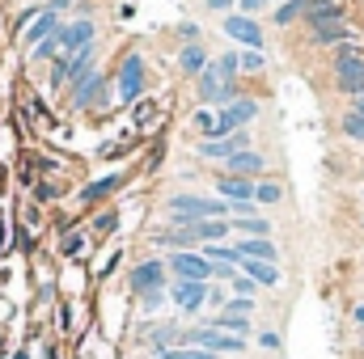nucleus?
Instances as JSON below:
<instances>
[{
  "label": "nucleus",
  "mask_w": 364,
  "mask_h": 359,
  "mask_svg": "<svg viewBox=\"0 0 364 359\" xmlns=\"http://www.w3.org/2000/svg\"><path fill=\"white\" fill-rule=\"evenodd\" d=\"M335 85L343 93H364V51L360 47H352V43H343V47H335Z\"/></svg>",
  "instance_id": "nucleus-1"
},
{
  "label": "nucleus",
  "mask_w": 364,
  "mask_h": 359,
  "mask_svg": "<svg viewBox=\"0 0 364 359\" xmlns=\"http://www.w3.org/2000/svg\"><path fill=\"white\" fill-rule=\"evenodd\" d=\"M255 114H259V101H250V97H233V101H229V106H220V114H216V140H220V136L242 131Z\"/></svg>",
  "instance_id": "nucleus-2"
},
{
  "label": "nucleus",
  "mask_w": 364,
  "mask_h": 359,
  "mask_svg": "<svg viewBox=\"0 0 364 359\" xmlns=\"http://www.w3.org/2000/svg\"><path fill=\"white\" fill-rule=\"evenodd\" d=\"M225 34L233 38V43H242L246 51H263L267 47V38H263V30H259V21L255 17H242L237 9L225 17Z\"/></svg>",
  "instance_id": "nucleus-3"
},
{
  "label": "nucleus",
  "mask_w": 364,
  "mask_h": 359,
  "mask_svg": "<svg viewBox=\"0 0 364 359\" xmlns=\"http://www.w3.org/2000/svg\"><path fill=\"white\" fill-rule=\"evenodd\" d=\"M170 270H174V279H191V283H208V279H212V263H208L199 250L170 254Z\"/></svg>",
  "instance_id": "nucleus-4"
},
{
  "label": "nucleus",
  "mask_w": 364,
  "mask_h": 359,
  "mask_svg": "<svg viewBox=\"0 0 364 359\" xmlns=\"http://www.w3.org/2000/svg\"><path fill=\"white\" fill-rule=\"evenodd\" d=\"M237 153H250V136L246 131H233V136H220V140H208L199 144V157L203 161H229Z\"/></svg>",
  "instance_id": "nucleus-5"
},
{
  "label": "nucleus",
  "mask_w": 364,
  "mask_h": 359,
  "mask_svg": "<svg viewBox=\"0 0 364 359\" xmlns=\"http://www.w3.org/2000/svg\"><path fill=\"white\" fill-rule=\"evenodd\" d=\"M93 47V21H73V26H60V51H64V60H73V55H81V51H90Z\"/></svg>",
  "instance_id": "nucleus-6"
},
{
  "label": "nucleus",
  "mask_w": 364,
  "mask_h": 359,
  "mask_svg": "<svg viewBox=\"0 0 364 359\" xmlns=\"http://www.w3.org/2000/svg\"><path fill=\"white\" fill-rule=\"evenodd\" d=\"M140 93H144V60L127 55L119 68V101H140Z\"/></svg>",
  "instance_id": "nucleus-7"
},
{
  "label": "nucleus",
  "mask_w": 364,
  "mask_h": 359,
  "mask_svg": "<svg viewBox=\"0 0 364 359\" xmlns=\"http://www.w3.org/2000/svg\"><path fill=\"white\" fill-rule=\"evenodd\" d=\"M199 97H203V101H220V106H229V101L237 97V89H233V81H225L216 68H203V72H199Z\"/></svg>",
  "instance_id": "nucleus-8"
},
{
  "label": "nucleus",
  "mask_w": 364,
  "mask_h": 359,
  "mask_svg": "<svg viewBox=\"0 0 364 359\" xmlns=\"http://www.w3.org/2000/svg\"><path fill=\"white\" fill-rule=\"evenodd\" d=\"M174 304H178L182 313H199L203 304H208V283H191V279H174Z\"/></svg>",
  "instance_id": "nucleus-9"
},
{
  "label": "nucleus",
  "mask_w": 364,
  "mask_h": 359,
  "mask_svg": "<svg viewBox=\"0 0 364 359\" xmlns=\"http://www.w3.org/2000/svg\"><path fill=\"white\" fill-rule=\"evenodd\" d=\"M233 254H237V263H275L279 258L272 237H246V241L233 245Z\"/></svg>",
  "instance_id": "nucleus-10"
},
{
  "label": "nucleus",
  "mask_w": 364,
  "mask_h": 359,
  "mask_svg": "<svg viewBox=\"0 0 364 359\" xmlns=\"http://www.w3.org/2000/svg\"><path fill=\"white\" fill-rule=\"evenodd\" d=\"M157 287H166V263H140L132 270V292L136 296H149Z\"/></svg>",
  "instance_id": "nucleus-11"
},
{
  "label": "nucleus",
  "mask_w": 364,
  "mask_h": 359,
  "mask_svg": "<svg viewBox=\"0 0 364 359\" xmlns=\"http://www.w3.org/2000/svg\"><path fill=\"white\" fill-rule=\"evenodd\" d=\"M301 21H309V30L331 26V21H343V4H339V0H314V4L305 9V17H301Z\"/></svg>",
  "instance_id": "nucleus-12"
},
{
  "label": "nucleus",
  "mask_w": 364,
  "mask_h": 359,
  "mask_svg": "<svg viewBox=\"0 0 364 359\" xmlns=\"http://www.w3.org/2000/svg\"><path fill=\"white\" fill-rule=\"evenodd\" d=\"M186 233H191L199 245H220V237H229V224H225V220H195Z\"/></svg>",
  "instance_id": "nucleus-13"
},
{
  "label": "nucleus",
  "mask_w": 364,
  "mask_h": 359,
  "mask_svg": "<svg viewBox=\"0 0 364 359\" xmlns=\"http://www.w3.org/2000/svg\"><path fill=\"white\" fill-rule=\"evenodd\" d=\"M216 190H220L225 203H255V186L246 178H229V174H225V178L216 182Z\"/></svg>",
  "instance_id": "nucleus-14"
},
{
  "label": "nucleus",
  "mask_w": 364,
  "mask_h": 359,
  "mask_svg": "<svg viewBox=\"0 0 364 359\" xmlns=\"http://www.w3.org/2000/svg\"><path fill=\"white\" fill-rule=\"evenodd\" d=\"M225 170H229V178H250V174L267 170V161H263L259 153H237V157H229V161H225Z\"/></svg>",
  "instance_id": "nucleus-15"
},
{
  "label": "nucleus",
  "mask_w": 364,
  "mask_h": 359,
  "mask_svg": "<svg viewBox=\"0 0 364 359\" xmlns=\"http://www.w3.org/2000/svg\"><path fill=\"white\" fill-rule=\"evenodd\" d=\"M237 270H242L246 279H255L259 287H275V283H279V267H275V263H237Z\"/></svg>",
  "instance_id": "nucleus-16"
},
{
  "label": "nucleus",
  "mask_w": 364,
  "mask_h": 359,
  "mask_svg": "<svg viewBox=\"0 0 364 359\" xmlns=\"http://www.w3.org/2000/svg\"><path fill=\"white\" fill-rule=\"evenodd\" d=\"M55 30H60V17H55V9H47V13H38V21L30 26L26 43H30V47H38V43H47V38H51Z\"/></svg>",
  "instance_id": "nucleus-17"
},
{
  "label": "nucleus",
  "mask_w": 364,
  "mask_h": 359,
  "mask_svg": "<svg viewBox=\"0 0 364 359\" xmlns=\"http://www.w3.org/2000/svg\"><path fill=\"white\" fill-rule=\"evenodd\" d=\"M178 64H182L186 77H199V72L208 68V51H203V43H186L182 55H178Z\"/></svg>",
  "instance_id": "nucleus-18"
},
{
  "label": "nucleus",
  "mask_w": 364,
  "mask_h": 359,
  "mask_svg": "<svg viewBox=\"0 0 364 359\" xmlns=\"http://www.w3.org/2000/svg\"><path fill=\"white\" fill-rule=\"evenodd\" d=\"M348 38H352V30H348L343 21H331V26H318V30H314V43H318V47H343Z\"/></svg>",
  "instance_id": "nucleus-19"
},
{
  "label": "nucleus",
  "mask_w": 364,
  "mask_h": 359,
  "mask_svg": "<svg viewBox=\"0 0 364 359\" xmlns=\"http://www.w3.org/2000/svg\"><path fill=\"white\" fill-rule=\"evenodd\" d=\"M153 241H157V245H166V250H174V254H182V250H195V245H199L186 228H161Z\"/></svg>",
  "instance_id": "nucleus-20"
},
{
  "label": "nucleus",
  "mask_w": 364,
  "mask_h": 359,
  "mask_svg": "<svg viewBox=\"0 0 364 359\" xmlns=\"http://www.w3.org/2000/svg\"><path fill=\"white\" fill-rule=\"evenodd\" d=\"M119 182H123L119 174H110V178H102V182H90V186L81 190V203H97V199H106V194H110Z\"/></svg>",
  "instance_id": "nucleus-21"
},
{
  "label": "nucleus",
  "mask_w": 364,
  "mask_h": 359,
  "mask_svg": "<svg viewBox=\"0 0 364 359\" xmlns=\"http://www.w3.org/2000/svg\"><path fill=\"white\" fill-rule=\"evenodd\" d=\"M309 4H314V0H284V4L275 9V26H288V21H296V17H305Z\"/></svg>",
  "instance_id": "nucleus-22"
},
{
  "label": "nucleus",
  "mask_w": 364,
  "mask_h": 359,
  "mask_svg": "<svg viewBox=\"0 0 364 359\" xmlns=\"http://www.w3.org/2000/svg\"><path fill=\"white\" fill-rule=\"evenodd\" d=\"M97 93H102V77H97V72L81 77V81H77V106H90Z\"/></svg>",
  "instance_id": "nucleus-23"
},
{
  "label": "nucleus",
  "mask_w": 364,
  "mask_h": 359,
  "mask_svg": "<svg viewBox=\"0 0 364 359\" xmlns=\"http://www.w3.org/2000/svg\"><path fill=\"white\" fill-rule=\"evenodd\" d=\"M279 199H284V186H279V182H259V186H255V203H267V207H272Z\"/></svg>",
  "instance_id": "nucleus-24"
},
{
  "label": "nucleus",
  "mask_w": 364,
  "mask_h": 359,
  "mask_svg": "<svg viewBox=\"0 0 364 359\" xmlns=\"http://www.w3.org/2000/svg\"><path fill=\"white\" fill-rule=\"evenodd\" d=\"M195 131L203 136V144L216 140V114H212V110H195Z\"/></svg>",
  "instance_id": "nucleus-25"
},
{
  "label": "nucleus",
  "mask_w": 364,
  "mask_h": 359,
  "mask_svg": "<svg viewBox=\"0 0 364 359\" xmlns=\"http://www.w3.org/2000/svg\"><path fill=\"white\" fill-rule=\"evenodd\" d=\"M237 68H242V72H263V68H267V55H263V51H242V55H237Z\"/></svg>",
  "instance_id": "nucleus-26"
},
{
  "label": "nucleus",
  "mask_w": 364,
  "mask_h": 359,
  "mask_svg": "<svg viewBox=\"0 0 364 359\" xmlns=\"http://www.w3.org/2000/svg\"><path fill=\"white\" fill-rule=\"evenodd\" d=\"M157 359H220L212 351H199V347H174V351H161Z\"/></svg>",
  "instance_id": "nucleus-27"
},
{
  "label": "nucleus",
  "mask_w": 364,
  "mask_h": 359,
  "mask_svg": "<svg viewBox=\"0 0 364 359\" xmlns=\"http://www.w3.org/2000/svg\"><path fill=\"white\" fill-rule=\"evenodd\" d=\"M233 228H237V233H246V237H255V233H259V237H267V220H255V216L233 220Z\"/></svg>",
  "instance_id": "nucleus-28"
},
{
  "label": "nucleus",
  "mask_w": 364,
  "mask_h": 359,
  "mask_svg": "<svg viewBox=\"0 0 364 359\" xmlns=\"http://www.w3.org/2000/svg\"><path fill=\"white\" fill-rule=\"evenodd\" d=\"M343 136H348V140H356V144H364V118H360V114H352V110L343 114Z\"/></svg>",
  "instance_id": "nucleus-29"
},
{
  "label": "nucleus",
  "mask_w": 364,
  "mask_h": 359,
  "mask_svg": "<svg viewBox=\"0 0 364 359\" xmlns=\"http://www.w3.org/2000/svg\"><path fill=\"white\" fill-rule=\"evenodd\" d=\"M212 68H216V72H220V77H225V81H233V77H237V72H242V68H237V51H229V55H220V60H216V64H212Z\"/></svg>",
  "instance_id": "nucleus-30"
},
{
  "label": "nucleus",
  "mask_w": 364,
  "mask_h": 359,
  "mask_svg": "<svg viewBox=\"0 0 364 359\" xmlns=\"http://www.w3.org/2000/svg\"><path fill=\"white\" fill-rule=\"evenodd\" d=\"M229 283H233V296H246V300H255V287H259V283H255V279H246V275H242V270H237V275H233V279H229Z\"/></svg>",
  "instance_id": "nucleus-31"
},
{
  "label": "nucleus",
  "mask_w": 364,
  "mask_h": 359,
  "mask_svg": "<svg viewBox=\"0 0 364 359\" xmlns=\"http://www.w3.org/2000/svg\"><path fill=\"white\" fill-rule=\"evenodd\" d=\"M225 313H233V317H250V313H255V300H246V296H229Z\"/></svg>",
  "instance_id": "nucleus-32"
},
{
  "label": "nucleus",
  "mask_w": 364,
  "mask_h": 359,
  "mask_svg": "<svg viewBox=\"0 0 364 359\" xmlns=\"http://www.w3.org/2000/svg\"><path fill=\"white\" fill-rule=\"evenodd\" d=\"M259 347H263V351H279V334H275V330H263V334H259Z\"/></svg>",
  "instance_id": "nucleus-33"
},
{
  "label": "nucleus",
  "mask_w": 364,
  "mask_h": 359,
  "mask_svg": "<svg viewBox=\"0 0 364 359\" xmlns=\"http://www.w3.org/2000/svg\"><path fill=\"white\" fill-rule=\"evenodd\" d=\"M161 296H166V287H157V292H149V296H144V309H157V304H161Z\"/></svg>",
  "instance_id": "nucleus-34"
},
{
  "label": "nucleus",
  "mask_w": 364,
  "mask_h": 359,
  "mask_svg": "<svg viewBox=\"0 0 364 359\" xmlns=\"http://www.w3.org/2000/svg\"><path fill=\"white\" fill-rule=\"evenodd\" d=\"M233 4H237V0H208V9H212V13H229Z\"/></svg>",
  "instance_id": "nucleus-35"
},
{
  "label": "nucleus",
  "mask_w": 364,
  "mask_h": 359,
  "mask_svg": "<svg viewBox=\"0 0 364 359\" xmlns=\"http://www.w3.org/2000/svg\"><path fill=\"white\" fill-rule=\"evenodd\" d=\"M110 228H114V211H106V216L97 220V233H110Z\"/></svg>",
  "instance_id": "nucleus-36"
},
{
  "label": "nucleus",
  "mask_w": 364,
  "mask_h": 359,
  "mask_svg": "<svg viewBox=\"0 0 364 359\" xmlns=\"http://www.w3.org/2000/svg\"><path fill=\"white\" fill-rule=\"evenodd\" d=\"M182 38L186 43H199V26H182Z\"/></svg>",
  "instance_id": "nucleus-37"
},
{
  "label": "nucleus",
  "mask_w": 364,
  "mask_h": 359,
  "mask_svg": "<svg viewBox=\"0 0 364 359\" xmlns=\"http://www.w3.org/2000/svg\"><path fill=\"white\" fill-rule=\"evenodd\" d=\"M352 321H356V326H364V304H356V309H352Z\"/></svg>",
  "instance_id": "nucleus-38"
},
{
  "label": "nucleus",
  "mask_w": 364,
  "mask_h": 359,
  "mask_svg": "<svg viewBox=\"0 0 364 359\" xmlns=\"http://www.w3.org/2000/svg\"><path fill=\"white\" fill-rule=\"evenodd\" d=\"M352 114H360V118H364V93L356 97V101H352Z\"/></svg>",
  "instance_id": "nucleus-39"
},
{
  "label": "nucleus",
  "mask_w": 364,
  "mask_h": 359,
  "mask_svg": "<svg viewBox=\"0 0 364 359\" xmlns=\"http://www.w3.org/2000/svg\"><path fill=\"white\" fill-rule=\"evenodd\" d=\"M0 245H4V224H0Z\"/></svg>",
  "instance_id": "nucleus-40"
},
{
  "label": "nucleus",
  "mask_w": 364,
  "mask_h": 359,
  "mask_svg": "<svg viewBox=\"0 0 364 359\" xmlns=\"http://www.w3.org/2000/svg\"><path fill=\"white\" fill-rule=\"evenodd\" d=\"M60 4H73V0H55V9H60Z\"/></svg>",
  "instance_id": "nucleus-41"
}]
</instances>
